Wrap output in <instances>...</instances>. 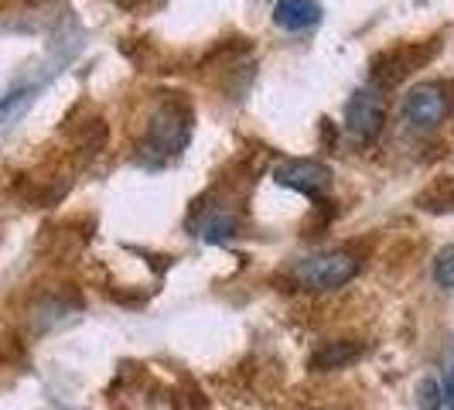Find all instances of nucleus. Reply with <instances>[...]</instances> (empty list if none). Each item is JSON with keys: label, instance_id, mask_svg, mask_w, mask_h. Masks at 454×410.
<instances>
[{"label": "nucleus", "instance_id": "2", "mask_svg": "<svg viewBox=\"0 0 454 410\" xmlns=\"http://www.w3.org/2000/svg\"><path fill=\"white\" fill-rule=\"evenodd\" d=\"M387 123V99L376 86H363L352 92L348 106H345V134L352 144H372L383 134Z\"/></svg>", "mask_w": 454, "mask_h": 410}, {"label": "nucleus", "instance_id": "4", "mask_svg": "<svg viewBox=\"0 0 454 410\" xmlns=\"http://www.w3.org/2000/svg\"><path fill=\"white\" fill-rule=\"evenodd\" d=\"M451 114V99L441 86H417L403 99V116L413 130H434Z\"/></svg>", "mask_w": 454, "mask_h": 410}, {"label": "nucleus", "instance_id": "3", "mask_svg": "<svg viewBox=\"0 0 454 410\" xmlns=\"http://www.w3.org/2000/svg\"><path fill=\"white\" fill-rule=\"evenodd\" d=\"M273 182L284 185V188H294V192L308 195V199H325L328 188H332V171H328V164H321V161L297 158V161L277 164Z\"/></svg>", "mask_w": 454, "mask_h": 410}, {"label": "nucleus", "instance_id": "1", "mask_svg": "<svg viewBox=\"0 0 454 410\" xmlns=\"http://www.w3.org/2000/svg\"><path fill=\"white\" fill-rule=\"evenodd\" d=\"M359 273V256L345 250H325L315 256H304L301 264H294V277L304 291H339L352 277Z\"/></svg>", "mask_w": 454, "mask_h": 410}, {"label": "nucleus", "instance_id": "5", "mask_svg": "<svg viewBox=\"0 0 454 410\" xmlns=\"http://www.w3.org/2000/svg\"><path fill=\"white\" fill-rule=\"evenodd\" d=\"M188 140V123H184L182 110L168 106L154 116L151 123V134H147V147H154L158 154H178Z\"/></svg>", "mask_w": 454, "mask_h": 410}, {"label": "nucleus", "instance_id": "9", "mask_svg": "<svg viewBox=\"0 0 454 410\" xmlns=\"http://www.w3.org/2000/svg\"><path fill=\"white\" fill-rule=\"evenodd\" d=\"M434 280L441 288H454V247L437 253V260H434Z\"/></svg>", "mask_w": 454, "mask_h": 410}, {"label": "nucleus", "instance_id": "7", "mask_svg": "<svg viewBox=\"0 0 454 410\" xmlns=\"http://www.w3.org/2000/svg\"><path fill=\"white\" fill-rule=\"evenodd\" d=\"M363 356V345L356 342H328L321 352H315V369L328 373V369H341V366L356 363Z\"/></svg>", "mask_w": 454, "mask_h": 410}, {"label": "nucleus", "instance_id": "10", "mask_svg": "<svg viewBox=\"0 0 454 410\" xmlns=\"http://www.w3.org/2000/svg\"><path fill=\"white\" fill-rule=\"evenodd\" d=\"M441 400H444L441 383H437V380H424V383H420V410H437Z\"/></svg>", "mask_w": 454, "mask_h": 410}, {"label": "nucleus", "instance_id": "8", "mask_svg": "<svg viewBox=\"0 0 454 410\" xmlns=\"http://www.w3.org/2000/svg\"><path fill=\"white\" fill-rule=\"evenodd\" d=\"M232 233H236V219L215 212V216H208L202 226H199V240H205V243H223Z\"/></svg>", "mask_w": 454, "mask_h": 410}, {"label": "nucleus", "instance_id": "6", "mask_svg": "<svg viewBox=\"0 0 454 410\" xmlns=\"http://www.w3.org/2000/svg\"><path fill=\"white\" fill-rule=\"evenodd\" d=\"M273 24L280 31H308L321 24V4L318 0H277Z\"/></svg>", "mask_w": 454, "mask_h": 410}]
</instances>
